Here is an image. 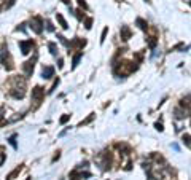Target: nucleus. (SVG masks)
<instances>
[{
  "label": "nucleus",
  "mask_w": 191,
  "mask_h": 180,
  "mask_svg": "<svg viewBox=\"0 0 191 180\" xmlns=\"http://www.w3.org/2000/svg\"><path fill=\"white\" fill-rule=\"evenodd\" d=\"M0 62L7 67V70L13 69V64H11V58H10V53H8V46L7 45H2V53H0Z\"/></svg>",
  "instance_id": "1"
},
{
  "label": "nucleus",
  "mask_w": 191,
  "mask_h": 180,
  "mask_svg": "<svg viewBox=\"0 0 191 180\" xmlns=\"http://www.w3.org/2000/svg\"><path fill=\"white\" fill-rule=\"evenodd\" d=\"M30 29L35 32V34H41V32H43V21H41V18H38V16L32 18Z\"/></svg>",
  "instance_id": "2"
},
{
  "label": "nucleus",
  "mask_w": 191,
  "mask_h": 180,
  "mask_svg": "<svg viewBox=\"0 0 191 180\" xmlns=\"http://www.w3.org/2000/svg\"><path fill=\"white\" fill-rule=\"evenodd\" d=\"M35 61H37V54H35L34 58L30 59V61H27V62H24L22 70H24V73H26L27 76H30L32 73H34V66H35Z\"/></svg>",
  "instance_id": "3"
},
{
  "label": "nucleus",
  "mask_w": 191,
  "mask_h": 180,
  "mask_svg": "<svg viewBox=\"0 0 191 180\" xmlns=\"http://www.w3.org/2000/svg\"><path fill=\"white\" fill-rule=\"evenodd\" d=\"M19 48L22 54H29L34 48V42L32 40H22V42H19Z\"/></svg>",
  "instance_id": "4"
},
{
  "label": "nucleus",
  "mask_w": 191,
  "mask_h": 180,
  "mask_svg": "<svg viewBox=\"0 0 191 180\" xmlns=\"http://www.w3.org/2000/svg\"><path fill=\"white\" fill-rule=\"evenodd\" d=\"M43 96H45V91L41 89L40 86H35L34 89H32V99H34L35 102H40L41 99H43Z\"/></svg>",
  "instance_id": "5"
},
{
  "label": "nucleus",
  "mask_w": 191,
  "mask_h": 180,
  "mask_svg": "<svg viewBox=\"0 0 191 180\" xmlns=\"http://www.w3.org/2000/svg\"><path fill=\"white\" fill-rule=\"evenodd\" d=\"M188 112L190 110H183V107H177L174 110V113H175L177 120H183V118H188Z\"/></svg>",
  "instance_id": "6"
},
{
  "label": "nucleus",
  "mask_w": 191,
  "mask_h": 180,
  "mask_svg": "<svg viewBox=\"0 0 191 180\" xmlns=\"http://www.w3.org/2000/svg\"><path fill=\"white\" fill-rule=\"evenodd\" d=\"M53 75H54V69H53L51 66L43 67V70H41V78H51Z\"/></svg>",
  "instance_id": "7"
},
{
  "label": "nucleus",
  "mask_w": 191,
  "mask_h": 180,
  "mask_svg": "<svg viewBox=\"0 0 191 180\" xmlns=\"http://www.w3.org/2000/svg\"><path fill=\"white\" fill-rule=\"evenodd\" d=\"M119 34H121V38H123L124 42H126V40H129V38H131V29L127 27V26H123Z\"/></svg>",
  "instance_id": "8"
},
{
  "label": "nucleus",
  "mask_w": 191,
  "mask_h": 180,
  "mask_svg": "<svg viewBox=\"0 0 191 180\" xmlns=\"http://www.w3.org/2000/svg\"><path fill=\"white\" fill-rule=\"evenodd\" d=\"M135 24L139 26V29H142V30H147V29H148L147 21H145V19H142V18H137V19H135Z\"/></svg>",
  "instance_id": "9"
},
{
  "label": "nucleus",
  "mask_w": 191,
  "mask_h": 180,
  "mask_svg": "<svg viewBox=\"0 0 191 180\" xmlns=\"http://www.w3.org/2000/svg\"><path fill=\"white\" fill-rule=\"evenodd\" d=\"M56 18H58V21H59V24H61V27L62 29H68V24H67V21H65L64 19V16H62V14H56Z\"/></svg>",
  "instance_id": "10"
},
{
  "label": "nucleus",
  "mask_w": 191,
  "mask_h": 180,
  "mask_svg": "<svg viewBox=\"0 0 191 180\" xmlns=\"http://www.w3.org/2000/svg\"><path fill=\"white\" fill-rule=\"evenodd\" d=\"M48 48H49V53H51L53 56H56V54H58V46H56V43L49 42V43H48Z\"/></svg>",
  "instance_id": "11"
},
{
  "label": "nucleus",
  "mask_w": 191,
  "mask_h": 180,
  "mask_svg": "<svg viewBox=\"0 0 191 180\" xmlns=\"http://www.w3.org/2000/svg\"><path fill=\"white\" fill-rule=\"evenodd\" d=\"M21 169H22V167H21V166H18V167H16V169H14V171H13V172H11V174H10V175H7V180H13V179H14V177H16V175H18V174H19V172H21Z\"/></svg>",
  "instance_id": "12"
},
{
  "label": "nucleus",
  "mask_w": 191,
  "mask_h": 180,
  "mask_svg": "<svg viewBox=\"0 0 191 180\" xmlns=\"http://www.w3.org/2000/svg\"><path fill=\"white\" fill-rule=\"evenodd\" d=\"M147 42H148V46H150V48L153 49L154 46H156V43H158V38H156V37H148V38H147Z\"/></svg>",
  "instance_id": "13"
},
{
  "label": "nucleus",
  "mask_w": 191,
  "mask_h": 180,
  "mask_svg": "<svg viewBox=\"0 0 191 180\" xmlns=\"http://www.w3.org/2000/svg\"><path fill=\"white\" fill-rule=\"evenodd\" d=\"M80 59H81V53H78V54H75V56H73V64H72V69H75V67L78 66Z\"/></svg>",
  "instance_id": "14"
},
{
  "label": "nucleus",
  "mask_w": 191,
  "mask_h": 180,
  "mask_svg": "<svg viewBox=\"0 0 191 180\" xmlns=\"http://www.w3.org/2000/svg\"><path fill=\"white\" fill-rule=\"evenodd\" d=\"M182 107H186V110H190V94H186V97L182 99Z\"/></svg>",
  "instance_id": "15"
},
{
  "label": "nucleus",
  "mask_w": 191,
  "mask_h": 180,
  "mask_svg": "<svg viewBox=\"0 0 191 180\" xmlns=\"http://www.w3.org/2000/svg\"><path fill=\"white\" fill-rule=\"evenodd\" d=\"M86 45V40H73L68 46H85Z\"/></svg>",
  "instance_id": "16"
},
{
  "label": "nucleus",
  "mask_w": 191,
  "mask_h": 180,
  "mask_svg": "<svg viewBox=\"0 0 191 180\" xmlns=\"http://www.w3.org/2000/svg\"><path fill=\"white\" fill-rule=\"evenodd\" d=\"M8 142H10V145H11V147H13V148H14V150H16V148H18V145H16V134H13V135H11V137H10V139H8Z\"/></svg>",
  "instance_id": "17"
},
{
  "label": "nucleus",
  "mask_w": 191,
  "mask_h": 180,
  "mask_svg": "<svg viewBox=\"0 0 191 180\" xmlns=\"http://www.w3.org/2000/svg\"><path fill=\"white\" fill-rule=\"evenodd\" d=\"M92 120H94V113H91V115H89V116L85 120V121H81V123H80V126H85V125H88V123H91V121H92Z\"/></svg>",
  "instance_id": "18"
},
{
  "label": "nucleus",
  "mask_w": 191,
  "mask_h": 180,
  "mask_svg": "<svg viewBox=\"0 0 191 180\" xmlns=\"http://www.w3.org/2000/svg\"><path fill=\"white\" fill-rule=\"evenodd\" d=\"M58 85H59V78H56V80H54V83H53V86H51V88H49V89H48V93L51 94V93H53V91H54V89H56V88H58Z\"/></svg>",
  "instance_id": "19"
},
{
  "label": "nucleus",
  "mask_w": 191,
  "mask_h": 180,
  "mask_svg": "<svg viewBox=\"0 0 191 180\" xmlns=\"http://www.w3.org/2000/svg\"><path fill=\"white\" fill-rule=\"evenodd\" d=\"M68 120H70V115H64V116H61V120H59V123H61V125H65V123H67Z\"/></svg>",
  "instance_id": "20"
},
{
  "label": "nucleus",
  "mask_w": 191,
  "mask_h": 180,
  "mask_svg": "<svg viewBox=\"0 0 191 180\" xmlns=\"http://www.w3.org/2000/svg\"><path fill=\"white\" fill-rule=\"evenodd\" d=\"M58 38L61 40V43H62V45H65V46H68V45H70V43H68L67 40H65V37H64V35H58Z\"/></svg>",
  "instance_id": "21"
},
{
  "label": "nucleus",
  "mask_w": 191,
  "mask_h": 180,
  "mask_svg": "<svg viewBox=\"0 0 191 180\" xmlns=\"http://www.w3.org/2000/svg\"><path fill=\"white\" fill-rule=\"evenodd\" d=\"M107 32H108V27H105V29H104V30H102V37H100V43H104V42H105Z\"/></svg>",
  "instance_id": "22"
},
{
  "label": "nucleus",
  "mask_w": 191,
  "mask_h": 180,
  "mask_svg": "<svg viewBox=\"0 0 191 180\" xmlns=\"http://www.w3.org/2000/svg\"><path fill=\"white\" fill-rule=\"evenodd\" d=\"M85 24H86V26H85L86 29H91V27H92V18H88V19L85 21Z\"/></svg>",
  "instance_id": "23"
},
{
  "label": "nucleus",
  "mask_w": 191,
  "mask_h": 180,
  "mask_svg": "<svg viewBox=\"0 0 191 180\" xmlns=\"http://www.w3.org/2000/svg\"><path fill=\"white\" fill-rule=\"evenodd\" d=\"M183 142H185V145H186V147H190V134H185L183 135Z\"/></svg>",
  "instance_id": "24"
},
{
  "label": "nucleus",
  "mask_w": 191,
  "mask_h": 180,
  "mask_svg": "<svg viewBox=\"0 0 191 180\" xmlns=\"http://www.w3.org/2000/svg\"><path fill=\"white\" fill-rule=\"evenodd\" d=\"M46 29H48L49 32H53V30H54V26L51 24V21H46Z\"/></svg>",
  "instance_id": "25"
},
{
  "label": "nucleus",
  "mask_w": 191,
  "mask_h": 180,
  "mask_svg": "<svg viewBox=\"0 0 191 180\" xmlns=\"http://www.w3.org/2000/svg\"><path fill=\"white\" fill-rule=\"evenodd\" d=\"M78 5H80L81 8H85V10H88V5H86L85 0H78Z\"/></svg>",
  "instance_id": "26"
},
{
  "label": "nucleus",
  "mask_w": 191,
  "mask_h": 180,
  "mask_svg": "<svg viewBox=\"0 0 191 180\" xmlns=\"http://www.w3.org/2000/svg\"><path fill=\"white\" fill-rule=\"evenodd\" d=\"M3 161H5V153L2 152V150H0V166L3 164Z\"/></svg>",
  "instance_id": "27"
},
{
  "label": "nucleus",
  "mask_w": 191,
  "mask_h": 180,
  "mask_svg": "<svg viewBox=\"0 0 191 180\" xmlns=\"http://www.w3.org/2000/svg\"><path fill=\"white\" fill-rule=\"evenodd\" d=\"M154 128H156L159 132H163V131H164V128H163V125H161V123H156V125H154Z\"/></svg>",
  "instance_id": "28"
},
{
  "label": "nucleus",
  "mask_w": 191,
  "mask_h": 180,
  "mask_svg": "<svg viewBox=\"0 0 191 180\" xmlns=\"http://www.w3.org/2000/svg\"><path fill=\"white\" fill-rule=\"evenodd\" d=\"M24 26H26V24H21L19 27H18V30H22L24 32V30H26V27H24Z\"/></svg>",
  "instance_id": "29"
},
{
  "label": "nucleus",
  "mask_w": 191,
  "mask_h": 180,
  "mask_svg": "<svg viewBox=\"0 0 191 180\" xmlns=\"http://www.w3.org/2000/svg\"><path fill=\"white\" fill-rule=\"evenodd\" d=\"M2 118H3V112H2V108H0V121H2Z\"/></svg>",
  "instance_id": "30"
},
{
  "label": "nucleus",
  "mask_w": 191,
  "mask_h": 180,
  "mask_svg": "<svg viewBox=\"0 0 191 180\" xmlns=\"http://www.w3.org/2000/svg\"><path fill=\"white\" fill-rule=\"evenodd\" d=\"M62 2H64V3H67V5L70 3V0H62Z\"/></svg>",
  "instance_id": "31"
},
{
  "label": "nucleus",
  "mask_w": 191,
  "mask_h": 180,
  "mask_svg": "<svg viewBox=\"0 0 191 180\" xmlns=\"http://www.w3.org/2000/svg\"><path fill=\"white\" fill-rule=\"evenodd\" d=\"M26 180H32V179H26Z\"/></svg>",
  "instance_id": "32"
},
{
  "label": "nucleus",
  "mask_w": 191,
  "mask_h": 180,
  "mask_svg": "<svg viewBox=\"0 0 191 180\" xmlns=\"http://www.w3.org/2000/svg\"><path fill=\"white\" fill-rule=\"evenodd\" d=\"M145 2H150V0H145Z\"/></svg>",
  "instance_id": "33"
}]
</instances>
